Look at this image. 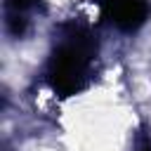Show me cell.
I'll return each instance as SVG.
<instances>
[{"label": "cell", "instance_id": "6da1fadb", "mask_svg": "<svg viewBox=\"0 0 151 151\" xmlns=\"http://www.w3.org/2000/svg\"><path fill=\"white\" fill-rule=\"evenodd\" d=\"M94 54H97V45L87 31L73 28L71 33H66L61 45L54 50L50 59L47 78H50L52 90L61 97H71L80 92L90 78L87 73H90Z\"/></svg>", "mask_w": 151, "mask_h": 151}, {"label": "cell", "instance_id": "7a4b0ae2", "mask_svg": "<svg viewBox=\"0 0 151 151\" xmlns=\"http://www.w3.org/2000/svg\"><path fill=\"white\" fill-rule=\"evenodd\" d=\"M101 12L116 28L132 33L149 19L151 7L146 0H101Z\"/></svg>", "mask_w": 151, "mask_h": 151}, {"label": "cell", "instance_id": "3957f363", "mask_svg": "<svg viewBox=\"0 0 151 151\" xmlns=\"http://www.w3.org/2000/svg\"><path fill=\"white\" fill-rule=\"evenodd\" d=\"M7 31L14 38H21L26 31V17L24 14H7Z\"/></svg>", "mask_w": 151, "mask_h": 151}, {"label": "cell", "instance_id": "277c9868", "mask_svg": "<svg viewBox=\"0 0 151 151\" xmlns=\"http://www.w3.org/2000/svg\"><path fill=\"white\" fill-rule=\"evenodd\" d=\"M40 0H7V14H26Z\"/></svg>", "mask_w": 151, "mask_h": 151}]
</instances>
